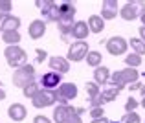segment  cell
Here are the masks:
<instances>
[{"mask_svg":"<svg viewBox=\"0 0 145 123\" xmlns=\"http://www.w3.org/2000/svg\"><path fill=\"white\" fill-rule=\"evenodd\" d=\"M120 13V6H118V0H105L101 7V18L103 20H112L116 18V15Z\"/></svg>","mask_w":145,"mask_h":123,"instance_id":"obj_11","label":"cell"},{"mask_svg":"<svg viewBox=\"0 0 145 123\" xmlns=\"http://www.w3.org/2000/svg\"><path fill=\"white\" fill-rule=\"evenodd\" d=\"M48 64H50V68H52V72H55V74H59V75L70 72V61L64 59V57H59V55L50 57Z\"/></svg>","mask_w":145,"mask_h":123,"instance_id":"obj_10","label":"cell"},{"mask_svg":"<svg viewBox=\"0 0 145 123\" xmlns=\"http://www.w3.org/2000/svg\"><path fill=\"white\" fill-rule=\"evenodd\" d=\"M11 9H13V4L9 0H0V18L11 15Z\"/></svg>","mask_w":145,"mask_h":123,"instance_id":"obj_27","label":"cell"},{"mask_svg":"<svg viewBox=\"0 0 145 123\" xmlns=\"http://www.w3.org/2000/svg\"><path fill=\"white\" fill-rule=\"evenodd\" d=\"M28 33H29V37H31L33 41L40 39V37L46 33V22H44L42 18H35V20H31V24H29V28H28Z\"/></svg>","mask_w":145,"mask_h":123,"instance_id":"obj_14","label":"cell"},{"mask_svg":"<svg viewBox=\"0 0 145 123\" xmlns=\"http://www.w3.org/2000/svg\"><path fill=\"white\" fill-rule=\"evenodd\" d=\"M52 116H53V121L55 123H83L81 116L77 114V110L70 105H66V107L57 105L55 109H53Z\"/></svg>","mask_w":145,"mask_h":123,"instance_id":"obj_3","label":"cell"},{"mask_svg":"<svg viewBox=\"0 0 145 123\" xmlns=\"http://www.w3.org/2000/svg\"><path fill=\"white\" fill-rule=\"evenodd\" d=\"M88 52H90L88 42H85V41H75V42H72L70 48H68L66 59L72 61V63H81L83 59H86Z\"/></svg>","mask_w":145,"mask_h":123,"instance_id":"obj_6","label":"cell"},{"mask_svg":"<svg viewBox=\"0 0 145 123\" xmlns=\"http://www.w3.org/2000/svg\"><path fill=\"white\" fill-rule=\"evenodd\" d=\"M53 103H57V90H42L40 88L37 96L31 99V105L35 109H46V107H52Z\"/></svg>","mask_w":145,"mask_h":123,"instance_id":"obj_7","label":"cell"},{"mask_svg":"<svg viewBox=\"0 0 145 123\" xmlns=\"http://www.w3.org/2000/svg\"><path fill=\"white\" fill-rule=\"evenodd\" d=\"M18 28H20V18L15 17V15H7L0 22V29L2 31H18Z\"/></svg>","mask_w":145,"mask_h":123,"instance_id":"obj_16","label":"cell"},{"mask_svg":"<svg viewBox=\"0 0 145 123\" xmlns=\"http://www.w3.org/2000/svg\"><path fill=\"white\" fill-rule=\"evenodd\" d=\"M138 107H140V103L131 96V97L125 101V114H129V112H136V109H138Z\"/></svg>","mask_w":145,"mask_h":123,"instance_id":"obj_28","label":"cell"},{"mask_svg":"<svg viewBox=\"0 0 145 123\" xmlns=\"http://www.w3.org/2000/svg\"><path fill=\"white\" fill-rule=\"evenodd\" d=\"M13 84L18 88H24L28 86L29 83H33V79H35V66L33 64H24V66L17 68V70L13 72Z\"/></svg>","mask_w":145,"mask_h":123,"instance_id":"obj_4","label":"cell"},{"mask_svg":"<svg viewBox=\"0 0 145 123\" xmlns=\"http://www.w3.org/2000/svg\"><path fill=\"white\" fill-rule=\"evenodd\" d=\"M140 105H142L143 109H145V96H142V103H140Z\"/></svg>","mask_w":145,"mask_h":123,"instance_id":"obj_39","label":"cell"},{"mask_svg":"<svg viewBox=\"0 0 145 123\" xmlns=\"http://www.w3.org/2000/svg\"><path fill=\"white\" fill-rule=\"evenodd\" d=\"M88 35H90L88 24H86L85 20H75L74 22V28H72V33H70L72 39H75V41H85Z\"/></svg>","mask_w":145,"mask_h":123,"instance_id":"obj_12","label":"cell"},{"mask_svg":"<svg viewBox=\"0 0 145 123\" xmlns=\"http://www.w3.org/2000/svg\"><path fill=\"white\" fill-rule=\"evenodd\" d=\"M140 77L138 70L136 68H123V70H118L114 72V74H110V86L112 88H120V90H123L125 86H129V84L136 83Z\"/></svg>","mask_w":145,"mask_h":123,"instance_id":"obj_1","label":"cell"},{"mask_svg":"<svg viewBox=\"0 0 145 123\" xmlns=\"http://www.w3.org/2000/svg\"><path fill=\"white\" fill-rule=\"evenodd\" d=\"M2 41L7 46H18L20 42V33L18 31H2Z\"/></svg>","mask_w":145,"mask_h":123,"instance_id":"obj_20","label":"cell"},{"mask_svg":"<svg viewBox=\"0 0 145 123\" xmlns=\"http://www.w3.org/2000/svg\"><path fill=\"white\" fill-rule=\"evenodd\" d=\"M57 94L64 101H72L77 97V86H75V83H61V86L57 88Z\"/></svg>","mask_w":145,"mask_h":123,"instance_id":"obj_13","label":"cell"},{"mask_svg":"<svg viewBox=\"0 0 145 123\" xmlns=\"http://www.w3.org/2000/svg\"><path fill=\"white\" fill-rule=\"evenodd\" d=\"M57 7H59L61 17H66V18H74L75 17V11H77L72 2H57Z\"/></svg>","mask_w":145,"mask_h":123,"instance_id":"obj_19","label":"cell"},{"mask_svg":"<svg viewBox=\"0 0 145 123\" xmlns=\"http://www.w3.org/2000/svg\"><path fill=\"white\" fill-rule=\"evenodd\" d=\"M105 44H106V50H108L110 55H116V57L118 55H125V52H127V48H129V41L123 39V37H120V35L110 37Z\"/></svg>","mask_w":145,"mask_h":123,"instance_id":"obj_8","label":"cell"},{"mask_svg":"<svg viewBox=\"0 0 145 123\" xmlns=\"http://www.w3.org/2000/svg\"><path fill=\"white\" fill-rule=\"evenodd\" d=\"M142 13H145V2H127L123 4V7L120 9V15L123 20L132 22L136 18L142 17Z\"/></svg>","mask_w":145,"mask_h":123,"instance_id":"obj_5","label":"cell"},{"mask_svg":"<svg viewBox=\"0 0 145 123\" xmlns=\"http://www.w3.org/2000/svg\"><path fill=\"white\" fill-rule=\"evenodd\" d=\"M110 123H121V121H110Z\"/></svg>","mask_w":145,"mask_h":123,"instance_id":"obj_40","label":"cell"},{"mask_svg":"<svg viewBox=\"0 0 145 123\" xmlns=\"http://www.w3.org/2000/svg\"><path fill=\"white\" fill-rule=\"evenodd\" d=\"M129 44H131V48L134 50V53H138L140 57L145 55V42L140 39V37H132V39L129 41Z\"/></svg>","mask_w":145,"mask_h":123,"instance_id":"obj_22","label":"cell"},{"mask_svg":"<svg viewBox=\"0 0 145 123\" xmlns=\"http://www.w3.org/2000/svg\"><path fill=\"white\" fill-rule=\"evenodd\" d=\"M90 123H110V121L106 120V118H101V120H92Z\"/></svg>","mask_w":145,"mask_h":123,"instance_id":"obj_35","label":"cell"},{"mask_svg":"<svg viewBox=\"0 0 145 123\" xmlns=\"http://www.w3.org/2000/svg\"><path fill=\"white\" fill-rule=\"evenodd\" d=\"M59 17H61V13H59V7H57V2H55L53 7L48 11V15H44V22H57Z\"/></svg>","mask_w":145,"mask_h":123,"instance_id":"obj_26","label":"cell"},{"mask_svg":"<svg viewBox=\"0 0 145 123\" xmlns=\"http://www.w3.org/2000/svg\"><path fill=\"white\" fill-rule=\"evenodd\" d=\"M75 110H77L79 116H81V114H85V109H83V107H79V109H75Z\"/></svg>","mask_w":145,"mask_h":123,"instance_id":"obj_37","label":"cell"},{"mask_svg":"<svg viewBox=\"0 0 145 123\" xmlns=\"http://www.w3.org/2000/svg\"><path fill=\"white\" fill-rule=\"evenodd\" d=\"M140 39L145 42V26H142V28H140Z\"/></svg>","mask_w":145,"mask_h":123,"instance_id":"obj_34","label":"cell"},{"mask_svg":"<svg viewBox=\"0 0 145 123\" xmlns=\"http://www.w3.org/2000/svg\"><path fill=\"white\" fill-rule=\"evenodd\" d=\"M4 99H6V90L0 88V101H4Z\"/></svg>","mask_w":145,"mask_h":123,"instance_id":"obj_36","label":"cell"},{"mask_svg":"<svg viewBox=\"0 0 145 123\" xmlns=\"http://www.w3.org/2000/svg\"><path fill=\"white\" fill-rule=\"evenodd\" d=\"M33 123H52V120L46 116H35L33 118Z\"/></svg>","mask_w":145,"mask_h":123,"instance_id":"obj_32","label":"cell"},{"mask_svg":"<svg viewBox=\"0 0 145 123\" xmlns=\"http://www.w3.org/2000/svg\"><path fill=\"white\" fill-rule=\"evenodd\" d=\"M85 88H86V94H88L90 101H94V99H97V97H99V94H101V88H99V84H96L94 81L86 83V84H85Z\"/></svg>","mask_w":145,"mask_h":123,"instance_id":"obj_23","label":"cell"},{"mask_svg":"<svg viewBox=\"0 0 145 123\" xmlns=\"http://www.w3.org/2000/svg\"><path fill=\"white\" fill-rule=\"evenodd\" d=\"M121 123H142V118H140L138 112H129L123 116V121Z\"/></svg>","mask_w":145,"mask_h":123,"instance_id":"obj_29","label":"cell"},{"mask_svg":"<svg viewBox=\"0 0 145 123\" xmlns=\"http://www.w3.org/2000/svg\"><path fill=\"white\" fill-rule=\"evenodd\" d=\"M4 57H6V63L9 64L13 70H17V68L28 64V53H26L20 46H6Z\"/></svg>","mask_w":145,"mask_h":123,"instance_id":"obj_2","label":"cell"},{"mask_svg":"<svg viewBox=\"0 0 145 123\" xmlns=\"http://www.w3.org/2000/svg\"><path fill=\"white\" fill-rule=\"evenodd\" d=\"M7 116H9V120H13V121H22L26 116H28V110H26V107L20 105V103H13V105L7 109Z\"/></svg>","mask_w":145,"mask_h":123,"instance_id":"obj_15","label":"cell"},{"mask_svg":"<svg viewBox=\"0 0 145 123\" xmlns=\"http://www.w3.org/2000/svg\"><path fill=\"white\" fill-rule=\"evenodd\" d=\"M61 75L55 74V72H46V74L40 77V86H42V90H57V88L61 86Z\"/></svg>","mask_w":145,"mask_h":123,"instance_id":"obj_9","label":"cell"},{"mask_svg":"<svg viewBox=\"0 0 145 123\" xmlns=\"http://www.w3.org/2000/svg\"><path fill=\"white\" fill-rule=\"evenodd\" d=\"M143 77H145V72H143Z\"/></svg>","mask_w":145,"mask_h":123,"instance_id":"obj_41","label":"cell"},{"mask_svg":"<svg viewBox=\"0 0 145 123\" xmlns=\"http://www.w3.org/2000/svg\"><path fill=\"white\" fill-rule=\"evenodd\" d=\"M86 24H88L90 33H101L105 29V20L101 18V15H90Z\"/></svg>","mask_w":145,"mask_h":123,"instance_id":"obj_18","label":"cell"},{"mask_svg":"<svg viewBox=\"0 0 145 123\" xmlns=\"http://www.w3.org/2000/svg\"><path fill=\"white\" fill-rule=\"evenodd\" d=\"M90 116H92L94 120H101V118H105V110H103V107H96V109H90Z\"/></svg>","mask_w":145,"mask_h":123,"instance_id":"obj_30","label":"cell"},{"mask_svg":"<svg viewBox=\"0 0 145 123\" xmlns=\"http://www.w3.org/2000/svg\"><path fill=\"white\" fill-rule=\"evenodd\" d=\"M125 64H127V68H138L140 64H142V57L138 55V53H129L127 57H125Z\"/></svg>","mask_w":145,"mask_h":123,"instance_id":"obj_24","label":"cell"},{"mask_svg":"<svg viewBox=\"0 0 145 123\" xmlns=\"http://www.w3.org/2000/svg\"><path fill=\"white\" fill-rule=\"evenodd\" d=\"M101 59H103V55L99 52H96V50H90L88 55H86V64H88V66H92V68H99V66H101Z\"/></svg>","mask_w":145,"mask_h":123,"instance_id":"obj_21","label":"cell"},{"mask_svg":"<svg viewBox=\"0 0 145 123\" xmlns=\"http://www.w3.org/2000/svg\"><path fill=\"white\" fill-rule=\"evenodd\" d=\"M140 20H142V26H145V13H142V17H140Z\"/></svg>","mask_w":145,"mask_h":123,"instance_id":"obj_38","label":"cell"},{"mask_svg":"<svg viewBox=\"0 0 145 123\" xmlns=\"http://www.w3.org/2000/svg\"><path fill=\"white\" fill-rule=\"evenodd\" d=\"M129 90H142V84H140L138 81H136V83H132V84H129Z\"/></svg>","mask_w":145,"mask_h":123,"instance_id":"obj_33","label":"cell"},{"mask_svg":"<svg viewBox=\"0 0 145 123\" xmlns=\"http://www.w3.org/2000/svg\"><path fill=\"white\" fill-rule=\"evenodd\" d=\"M39 90H40V84H37L35 81H33V83H29L28 86H24V88H22V94H24L26 97L33 99V97L37 96V92H39Z\"/></svg>","mask_w":145,"mask_h":123,"instance_id":"obj_25","label":"cell"},{"mask_svg":"<svg viewBox=\"0 0 145 123\" xmlns=\"http://www.w3.org/2000/svg\"><path fill=\"white\" fill-rule=\"evenodd\" d=\"M35 53H37V63H42V61H46V57H48V52H46V50L37 48Z\"/></svg>","mask_w":145,"mask_h":123,"instance_id":"obj_31","label":"cell"},{"mask_svg":"<svg viewBox=\"0 0 145 123\" xmlns=\"http://www.w3.org/2000/svg\"><path fill=\"white\" fill-rule=\"evenodd\" d=\"M108 81H110V70L106 66H99V68L94 70V83H96V84L105 86Z\"/></svg>","mask_w":145,"mask_h":123,"instance_id":"obj_17","label":"cell"}]
</instances>
